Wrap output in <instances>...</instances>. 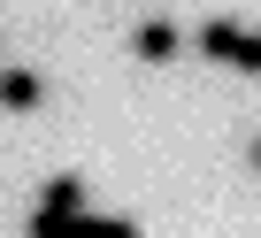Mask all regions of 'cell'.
<instances>
[{"mask_svg": "<svg viewBox=\"0 0 261 238\" xmlns=\"http://www.w3.org/2000/svg\"><path fill=\"white\" fill-rule=\"evenodd\" d=\"M62 238H139V223H123V215H69Z\"/></svg>", "mask_w": 261, "mask_h": 238, "instance_id": "cell-5", "label": "cell"}, {"mask_svg": "<svg viewBox=\"0 0 261 238\" xmlns=\"http://www.w3.org/2000/svg\"><path fill=\"white\" fill-rule=\"evenodd\" d=\"M130 54H139L146 69H162V62L177 54V23H169V16H146L139 31H130Z\"/></svg>", "mask_w": 261, "mask_h": 238, "instance_id": "cell-2", "label": "cell"}, {"mask_svg": "<svg viewBox=\"0 0 261 238\" xmlns=\"http://www.w3.org/2000/svg\"><path fill=\"white\" fill-rule=\"evenodd\" d=\"M39 215H62V223H69V215H85V184H77V177H46Z\"/></svg>", "mask_w": 261, "mask_h": 238, "instance_id": "cell-4", "label": "cell"}, {"mask_svg": "<svg viewBox=\"0 0 261 238\" xmlns=\"http://www.w3.org/2000/svg\"><path fill=\"white\" fill-rule=\"evenodd\" d=\"M46 100V77L39 69H0V108H8V115H31Z\"/></svg>", "mask_w": 261, "mask_h": 238, "instance_id": "cell-3", "label": "cell"}, {"mask_svg": "<svg viewBox=\"0 0 261 238\" xmlns=\"http://www.w3.org/2000/svg\"><path fill=\"white\" fill-rule=\"evenodd\" d=\"M192 46H200L207 62H230L238 77H253V69H261V39H253L238 16H215V23H200V39H192Z\"/></svg>", "mask_w": 261, "mask_h": 238, "instance_id": "cell-1", "label": "cell"}]
</instances>
